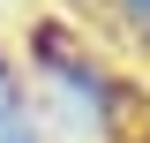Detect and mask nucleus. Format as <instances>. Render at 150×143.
Wrapping results in <instances>:
<instances>
[{"instance_id": "1", "label": "nucleus", "mask_w": 150, "mask_h": 143, "mask_svg": "<svg viewBox=\"0 0 150 143\" xmlns=\"http://www.w3.org/2000/svg\"><path fill=\"white\" fill-rule=\"evenodd\" d=\"M0 143H15V136H8V113H0Z\"/></svg>"}]
</instances>
